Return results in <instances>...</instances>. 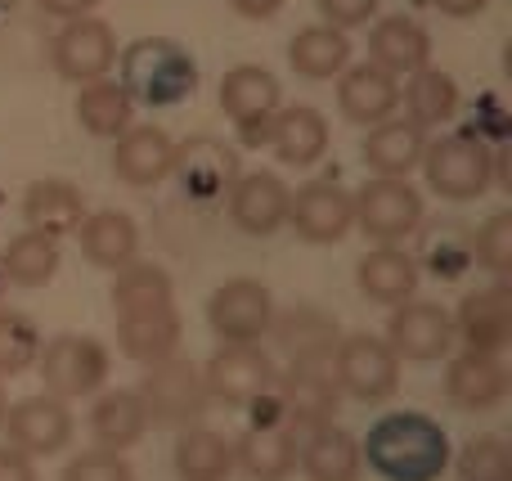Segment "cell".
Returning a JSON list of instances; mask_svg holds the SVG:
<instances>
[{"mask_svg":"<svg viewBox=\"0 0 512 481\" xmlns=\"http://www.w3.org/2000/svg\"><path fill=\"white\" fill-rule=\"evenodd\" d=\"M360 455L382 481H441L450 468V437L427 414L400 410L373 423Z\"/></svg>","mask_w":512,"mask_h":481,"instance_id":"cell-1","label":"cell"},{"mask_svg":"<svg viewBox=\"0 0 512 481\" xmlns=\"http://www.w3.org/2000/svg\"><path fill=\"white\" fill-rule=\"evenodd\" d=\"M122 90L144 108H176L198 90V63L176 36H140L122 50Z\"/></svg>","mask_w":512,"mask_h":481,"instance_id":"cell-2","label":"cell"},{"mask_svg":"<svg viewBox=\"0 0 512 481\" xmlns=\"http://www.w3.org/2000/svg\"><path fill=\"white\" fill-rule=\"evenodd\" d=\"M418 167L427 176V189L450 203L486 198L495 185V149L477 131H450L441 140H427Z\"/></svg>","mask_w":512,"mask_h":481,"instance_id":"cell-3","label":"cell"},{"mask_svg":"<svg viewBox=\"0 0 512 481\" xmlns=\"http://www.w3.org/2000/svg\"><path fill=\"white\" fill-rule=\"evenodd\" d=\"M234 464L252 481H288L297 468V428L283 419V405L274 392L252 401V428L234 441Z\"/></svg>","mask_w":512,"mask_h":481,"instance_id":"cell-4","label":"cell"},{"mask_svg":"<svg viewBox=\"0 0 512 481\" xmlns=\"http://www.w3.org/2000/svg\"><path fill=\"white\" fill-rule=\"evenodd\" d=\"M355 225L373 243H405L423 225V194L409 176H373L355 189Z\"/></svg>","mask_w":512,"mask_h":481,"instance_id":"cell-5","label":"cell"},{"mask_svg":"<svg viewBox=\"0 0 512 481\" xmlns=\"http://www.w3.org/2000/svg\"><path fill=\"white\" fill-rule=\"evenodd\" d=\"M36 369H41V383L50 396L77 401V396H95L108 383V351L95 338L59 333L36 351Z\"/></svg>","mask_w":512,"mask_h":481,"instance_id":"cell-6","label":"cell"},{"mask_svg":"<svg viewBox=\"0 0 512 481\" xmlns=\"http://www.w3.org/2000/svg\"><path fill=\"white\" fill-rule=\"evenodd\" d=\"M140 401L149 410V423H162V428H189L198 414L207 410V383H203V369L194 360H180L167 356L158 365H149L140 383Z\"/></svg>","mask_w":512,"mask_h":481,"instance_id":"cell-7","label":"cell"},{"mask_svg":"<svg viewBox=\"0 0 512 481\" xmlns=\"http://www.w3.org/2000/svg\"><path fill=\"white\" fill-rule=\"evenodd\" d=\"M333 383L355 401H387L400 387V356L387 347V338H373V333L337 338Z\"/></svg>","mask_w":512,"mask_h":481,"instance_id":"cell-8","label":"cell"},{"mask_svg":"<svg viewBox=\"0 0 512 481\" xmlns=\"http://www.w3.org/2000/svg\"><path fill=\"white\" fill-rule=\"evenodd\" d=\"M283 104V86L274 72L256 68V63H239L221 77V108L234 126H239V140L256 149V144L270 140V117Z\"/></svg>","mask_w":512,"mask_h":481,"instance_id":"cell-9","label":"cell"},{"mask_svg":"<svg viewBox=\"0 0 512 481\" xmlns=\"http://www.w3.org/2000/svg\"><path fill=\"white\" fill-rule=\"evenodd\" d=\"M50 63L63 81H72V86H86V81L108 77V68L117 63L113 27L95 14L68 18V23L59 27V36L50 41Z\"/></svg>","mask_w":512,"mask_h":481,"instance_id":"cell-10","label":"cell"},{"mask_svg":"<svg viewBox=\"0 0 512 481\" xmlns=\"http://www.w3.org/2000/svg\"><path fill=\"white\" fill-rule=\"evenodd\" d=\"M288 225L306 243H342L355 230V194L337 180H310L288 198Z\"/></svg>","mask_w":512,"mask_h":481,"instance_id":"cell-11","label":"cell"},{"mask_svg":"<svg viewBox=\"0 0 512 481\" xmlns=\"http://www.w3.org/2000/svg\"><path fill=\"white\" fill-rule=\"evenodd\" d=\"M0 428L9 432V446L23 450L27 459H50L72 441V410L68 401H59L50 392L23 396V401H14L5 410Z\"/></svg>","mask_w":512,"mask_h":481,"instance_id":"cell-12","label":"cell"},{"mask_svg":"<svg viewBox=\"0 0 512 481\" xmlns=\"http://www.w3.org/2000/svg\"><path fill=\"white\" fill-rule=\"evenodd\" d=\"M207 396L221 405H252L274 387V360L256 342H225L203 369Z\"/></svg>","mask_w":512,"mask_h":481,"instance_id":"cell-13","label":"cell"},{"mask_svg":"<svg viewBox=\"0 0 512 481\" xmlns=\"http://www.w3.org/2000/svg\"><path fill=\"white\" fill-rule=\"evenodd\" d=\"M274 320V297L261 279H230L207 302V324L221 342H261Z\"/></svg>","mask_w":512,"mask_h":481,"instance_id":"cell-14","label":"cell"},{"mask_svg":"<svg viewBox=\"0 0 512 481\" xmlns=\"http://www.w3.org/2000/svg\"><path fill=\"white\" fill-rule=\"evenodd\" d=\"M387 347L400 360H441L454 347V315L441 311L436 302H400L391 306V324H387Z\"/></svg>","mask_w":512,"mask_h":481,"instance_id":"cell-15","label":"cell"},{"mask_svg":"<svg viewBox=\"0 0 512 481\" xmlns=\"http://www.w3.org/2000/svg\"><path fill=\"white\" fill-rule=\"evenodd\" d=\"M171 176L180 180L194 203H212V198H225V189L239 180V158L225 140L216 135H194V140L176 144V162H171Z\"/></svg>","mask_w":512,"mask_h":481,"instance_id":"cell-16","label":"cell"},{"mask_svg":"<svg viewBox=\"0 0 512 481\" xmlns=\"http://www.w3.org/2000/svg\"><path fill=\"white\" fill-rule=\"evenodd\" d=\"M274 396L283 405V419L292 428H319V423L337 419V405H342V387L333 383L324 365H292L288 374H274Z\"/></svg>","mask_w":512,"mask_h":481,"instance_id":"cell-17","label":"cell"},{"mask_svg":"<svg viewBox=\"0 0 512 481\" xmlns=\"http://www.w3.org/2000/svg\"><path fill=\"white\" fill-rule=\"evenodd\" d=\"M225 198H230V221L252 239H270L288 225L292 189L274 171H248V176L239 171V180L225 189Z\"/></svg>","mask_w":512,"mask_h":481,"instance_id":"cell-18","label":"cell"},{"mask_svg":"<svg viewBox=\"0 0 512 481\" xmlns=\"http://www.w3.org/2000/svg\"><path fill=\"white\" fill-rule=\"evenodd\" d=\"M337 108L346 122L355 126H378L400 108V77H391L387 68H378L373 59L346 63L337 72Z\"/></svg>","mask_w":512,"mask_h":481,"instance_id":"cell-19","label":"cell"},{"mask_svg":"<svg viewBox=\"0 0 512 481\" xmlns=\"http://www.w3.org/2000/svg\"><path fill=\"white\" fill-rule=\"evenodd\" d=\"M454 342H463L468 351H486V356H499L512 342V288L504 279L463 297L454 315Z\"/></svg>","mask_w":512,"mask_h":481,"instance_id":"cell-20","label":"cell"},{"mask_svg":"<svg viewBox=\"0 0 512 481\" xmlns=\"http://www.w3.org/2000/svg\"><path fill=\"white\" fill-rule=\"evenodd\" d=\"M171 162H176V140L162 126H126L113 140V176L122 185H162L171 176Z\"/></svg>","mask_w":512,"mask_h":481,"instance_id":"cell-21","label":"cell"},{"mask_svg":"<svg viewBox=\"0 0 512 481\" xmlns=\"http://www.w3.org/2000/svg\"><path fill=\"white\" fill-rule=\"evenodd\" d=\"M445 396L459 405L463 414H486L508 396V369L499 356L486 351H463L445 369Z\"/></svg>","mask_w":512,"mask_h":481,"instance_id":"cell-22","label":"cell"},{"mask_svg":"<svg viewBox=\"0 0 512 481\" xmlns=\"http://www.w3.org/2000/svg\"><path fill=\"white\" fill-rule=\"evenodd\" d=\"M270 333L292 365H324V360H333L337 338H342L337 320L319 306H292L288 315H274Z\"/></svg>","mask_w":512,"mask_h":481,"instance_id":"cell-23","label":"cell"},{"mask_svg":"<svg viewBox=\"0 0 512 481\" xmlns=\"http://www.w3.org/2000/svg\"><path fill=\"white\" fill-rule=\"evenodd\" d=\"M81 257L99 270H122L126 261H135L140 252V225H135L131 212H117V207H104V212H86L77 230Z\"/></svg>","mask_w":512,"mask_h":481,"instance_id":"cell-24","label":"cell"},{"mask_svg":"<svg viewBox=\"0 0 512 481\" xmlns=\"http://www.w3.org/2000/svg\"><path fill=\"white\" fill-rule=\"evenodd\" d=\"M297 464L306 481H360L364 473L360 441L333 423L306 428V441H297Z\"/></svg>","mask_w":512,"mask_h":481,"instance_id":"cell-25","label":"cell"},{"mask_svg":"<svg viewBox=\"0 0 512 481\" xmlns=\"http://www.w3.org/2000/svg\"><path fill=\"white\" fill-rule=\"evenodd\" d=\"M355 288L378 306H400L418 293V261L400 243H378L355 266Z\"/></svg>","mask_w":512,"mask_h":481,"instance_id":"cell-26","label":"cell"},{"mask_svg":"<svg viewBox=\"0 0 512 481\" xmlns=\"http://www.w3.org/2000/svg\"><path fill=\"white\" fill-rule=\"evenodd\" d=\"M369 59L378 63V68H387L391 77H409V72L427 68V59H432V36H427V27L418 23V18L387 14V18H378L369 32Z\"/></svg>","mask_w":512,"mask_h":481,"instance_id":"cell-27","label":"cell"},{"mask_svg":"<svg viewBox=\"0 0 512 481\" xmlns=\"http://www.w3.org/2000/svg\"><path fill=\"white\" fill-rule=\"evenodd\" d=\"M270 144L279 153V162L288 167H315L319 158L328 153V122L319 108L310 104H279V113L270 117Z\"/></svg>","mask_w":512,"mask_h":481,"instance_id":"cell-28","label":"cell"},{"mask_svg":"<svg viewBox=\"0 0 512 481\" xmlns=\"http://www.w3.org/2000/svg\"><path fill=\"white\" fill-rule=\"evenodd\" d=\"M86 216V194H81L72 180H59V176H45V180H32L23 189V221L27 230H41L50 239H63L72 234Z\"/></svg>","mask_w":512,"mask_h":481,"instance_id":"cell-29","label":"cell"},{"mask_svg":"<svg viewBox=\"0 0 512 481\" xmlns=\"http://www.w3.org/2000/svg\"><path fill=\"white\" fill-rule=\"evenodd\" d=\"M423 149H427V131L418 122H378L369 126V135H364V167L373 171V176H409V171H418V162H423Z\"/></svg>","mask_w":512,"mask_h":481,"instance_id":"cell-30","label":"cell"},{"mask_svg":"<svg viewBox=\"0 0 512 481\" xmlns=\"http://www.w3.org/2000/svg\"><path fill=\"white\" fill-rule=\"evenodd\" d=\"M180 315L176 306L167 311H144V315H117V342L131 360L140 365H158V360L180 351Z\"/></svg>","mask_w":512,"mask_h":481,"instance_id":"cell-31","label":"cell"},{"mask_svg":"<svg viewBox=\"0 0 512 481\" xmlns=\"http://www.w3.org/2000/svg\"><path fill=\"white\" fill-rule=\"evenodd\" d=\"M288 63L297 77L310 81H328L351 63V36L333 23H315V27H301L297 36L288 41Z\"/></svg>","mask_w":512,"mask_h":481,"instance_id":"cell-32","label":"cell"},{"mask_svg":"<svg viewBox=\"0 0 512 481\" xmlns=\"http://www.w3.org/2000/svg\"><path fill=\"white\" fill-rule=\"evenodd\" d=\"M144 432H149V410H144L140 392H104L90 410V437L104 450L126 455Z\"/></svg>","mask_w":512,"mask_h":481,"instance_id":"cell-33","label":"cell"},{"mask_svg":"<svg viewBox=\"0 0 512 481\" xmlns=\"http://www.w3.org/2000/svg\"><path fill=\"white\" fill-rule=\"evenodd\" d=\"M63 266V252H59V239L41 230H23L5 243L0 252V270L14 288H45Z\"/></svg>","mask_w":512,"mask_h":481,"instance_id":"cell-34","label":"cell"},{"mask_svg":"<svg viewBox=\"0 0 512 481\" xmlns=\"http://www.w3.org/2000/svg\"><path fill=\"white\" fill-rule=\"evenodd\" d=\"M77 122L99 140H117L126 126H135V99L122 90V81H86L77 95Z\"/></svg>","mask_w":512,"mask_h":481,"instance_id":"cell-35","label":"cell"},{"mask_svg":"<svg viewBox=\"0 0 512 481\" xmlns=\"http://www.w3.org/2000/svg\"><path fill=\"white\" fill-rule=\"evenodd\" d=\"M176 306V284L162 266H144V261H126L113 279V311L117 315H144V311H167Z\"/></svg>","mask_w":512,"mask_h":481,"instance_id":"cell-36","label":"cell"},{"mask_svg":"<svg viewBox=\"0 0 512 481\" xmlns=\"http://www.w3.org/2000/svg\"><path fill=\"white\" fill-rule=\"evenodd\" d=\"M400 104L409 108V122H418L423 131L427 126H441L459 113V81L427 63V68L409 72V86L400 90Z\"/></svg>","mask_w":512,"mask_h":481,"instance_id":"cell-37","label":"cell"},{"mask_svg":"<svg viewBox=\"0 0 512 481\" xmlns=\"http://www.w3.org/2000/svg\"><path fill=\"white\" fill-rule=\"evenodd\" d=\"M176 473L185 481H225L234 473V441L212 428H189L176 441Z\"/></svg>","mask_w":512,"mask_h":481,"instance_id":"cell-38","label":"cell"},{"mask_svg":"<svg viewBox=\"0 0 512 481\" xmlns=\"http://www.w3.org/2000/svg\"><path fill=\"white\" fill-rule=\"evenodd\" d=\"M41 329L18 311H0V378H18L36 365Z\"/></svg>","mask_w":512,"mask_h":481,"instance_id":"cell-39","label":"cell"},{"mask_svg":"<svg viewBox=\"0 0 512 481\" xmlns=\"http://www.w3.org/2000/svg\"><path fill=\"white\" fill-rule=\"evenodd\" d=\"M459 481H512V450L504 446V437L495 432L472 437L459 455Z\"/></svg>","mask_w":512,"mask_h":481,"instance_id":"cell-40","label":"cell"},{"mask_svg":"<svg viewBox=\"0 0 512 481\" xmlns=\"http://www.w3.org/2000/svg\"><path fill=\"white\" fill-rule=\"evenodd\" d=\"M472 261L504 279L512 270V212H495L477 234H472Z\"/></svg>","mask_w":512,"mask_h":481,"instance_id":"cell-41","label":"cell"},{"mask_svg":"<svg viewBox=\"0 0 512 481\" xmlns=\"http://www.w3.org/2000/svg\"><path fill=\"white\" fill-rule=\"evenodd\" d=\"M63 481H135V468L126 464L117 450L95 446L63 468Z\"/></svg>","mask_w":512,"mask_h":481,"instance_id":"cell-42","label":"cell"},{"mask_svg":"<svg viewBox=\"0 0 512 481\" xmlns=\"http://www.w3.org/2000/svg\"><path fill=\"white\" fill-rule=\"evenodd\" d=\"M427 266L441 279H459L472 266V239L463 234V225H445V234L427 248Z\"/></svg>","mask_w":512,"mask_h":481,"instance_id":"cell-43","label":"cell"},{"mask_svg":"<svg viewBox=\"0 0 512 481\" xmlns=\"http://www.w3.org/2000/svg\"><path fill=\"white\" fill-rule=\"evenodd\" d=\"M319 14H324V23L342 27V32H351V27H364L373 14H378V0H315Z\"/></svg>","mask_w":512,"mask_h":481,"instance_id":"cell-44","label":"cell"},{"mask_svg":"<svg viewBox=\"0 0 512 481\" xmlns=\"http://www.w3.org/2000/svg\"><path fill=\"white\" fill-rule=\"evenodd\" d=\"M477 122H481V126H468V131H477L486 144H490V140H504V135H508V113L499 108L495 95L481 99V117H477Z\"/></svg>","mask_w":512,"mask_h":481,"instance_id":"cell-45","label":"cell"},{"mask_svg":"<svg viewBox=\"0 0 512 481\" xmlns=\"http://www.w3.org/2000/svg\"><path fill=\"white\" fill-rule=\"evenodd\" d=\"M0 481H36L32 459L14 446H0Z\"/></svg>","mask_w":512,"mask_h":481,"instance_id":"cell-46","label":"cell"},{"mask_svg":"<svg viewBox=\"0 0 512 481\" xmlns=\"http://www.w3.org/2000/svg\"><path fill=\"white\" fill-rule=\"evenodd\" d=\"M36 5L45 9V14H54V18H81V14H95V5L99 0H36Z\"/></svg>","mask_w":512,"mask_h":481,"instance_id":"cell-47","label":"cell"},{"mask_svg":"<svg viewBox=\"0 0 512 481\" xmlns=\"http://www.w3.org/2000/svg\"><path fill=\"white\" fill-rule=\"evenodd\" d=\"M234 14L252 18V23H265V18H274L283 9V0H230Z\"/></svg>","mask_w":512,"mask_h":481,"instance_id":"cell-48","label":"cell"},{"mask_svg":"<svg viewBox=\"0 0 512 481\" xmlns=\"http://www.w3.org/2000/svg\"><path fill=\"white\" fill-rule=\"evenodd\" d=\"M436 9H441L445 18H477L481 9L490 5V0H432Z\"/></svg>","mask_w":512,"mask_h":481,"instance_id":"cell-49","label":"cell"},{"mask_svg":"<svg viewBox=\"0 0 512 481\" xmlns=\"http://www.w3.org/2000/svg\"><path fill=\"white\" fill-rule=\"evenodd\" d=\"M5 410H9V401H5V387H0V423H5Z\"/></svg>","mask_w":512,"mask_h":481,"instance_id":"cell-50","label":"cell"},{"mask_svg":"<svg viewBox=\"0 0 512 481\" xmlns=\"http://www.w3.org/2000/svg\"><path fill=\"white\" fill-rule=\"evenodd\" d=\"M14 5H18V0H0V18H5L9 9H14Z\"/></svg>","mask_w":512,"mask_h":481,"instance_id":"cell-51","label":"cell"},{"mask_svg":"<svg viewBox=\"0 0 512 481\" xmlns=\"http://www.w3.org/2000/svg\"><path fill=\"white\" fill-rule=\"evenodd\" d=\"M5 288H9V279H5V270H0V302H5Z\"/></svg>","mask_w":512,"mask_h":481,"instance_id":"cell-52","label":"cell"}]
</instances>
